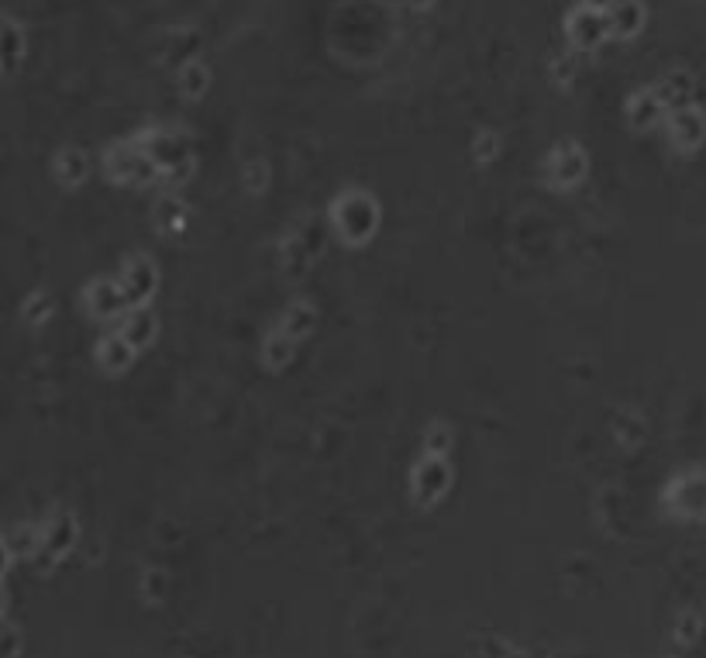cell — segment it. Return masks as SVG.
Here are the masks:
<instances>
[{"instance_id": "6da1fadb", "label": "cell", "mask_w": 706, "mask_h": 658, "mask_svg": "<svg viewBox=\"0 0 706 658\" xmlns=\"http://www.w3.org/2000/svg\"><path fill=\"white\" fill-rule=\"evenodd\" d=\"M331 214H335V224H338L341 238H345V242H352V245L369 242L372 231H376V224H379L376 204H372L366 193H359V190L338 197V204H335V211H331Z\"/></svg>"}, {"instance_id": "7a4b0ae2", "label": "cell", "mask_w": 706, "mask_h": 658, "mask_svg": "<svg viewBox=\"0 0 706 658\" xmlns=\"http://www.w3.org/2000/svg\"><path fill=\"white\" fill-rule=\"evenodd\" d=\"M121 286V297H124V304L128 307H142L145 300L155 293V286H159V276H155V266L149 259H131L128 266H124V276L118 280Z\"/></svg>"}, {"instance_id": "3957f363", "label": "cell", "mask_w": 706, "mask_h": 658, "mask_svg": "<svg viewBox=\"0 0 706 658\" xmlns=\"http://www.w3.org/2000/svg\"><path fill=\"white\" fill-rule=\"evenodd\" d=\"M445 486H448L445 459H434V455H428V459L414 469V493L421 500H438L441 493H445Z\"/></svg>"}, {"instance_id": "277c9868", "label": "cell", "mask_w": 706, "mask_h": 658, "mask_svg": "<svg viewBox=\"0 0 706 658\" xmlns=\"http://www.w3.org/2000/svg\"><path fill=\"white\" fill-rule=\"evenodd\" d=\"M579 176H583V156H579V149H572V145L555 149L552 159H548V180H552V187H569Z\"/></svg>"}, {"instance_id": "5b68a950", "label": "cell", "mask_w": 706, "mask_h": 658, "mask_svg": "<svg viewBox=\"0 0 706 658\" xmlns=\"http://www.w3.org/2000/svg\"><path fill=\"white\" fill-rule=\"evenodd\" d=\"M87 300H90V311L97 314V317H111V314H118L121 307H128L124 304V297H121V286L118 280H97L90 286V293H87Z\"/></svg>"}, {"instance_id": "8992f818", "label": "cell", "mask_w": 706, "mask_h": 658, "mask_svg": "<svg viewBox=\"0 0 706 658\" xmlns=\"http://www.w3.org/2000/svg\"><path fill=\"white\" fill-rule=\"evenodd\" d=\"M118 335L138 352L142 345L152 342V335H155V317H152L149 311H142V307H138V311H131L128 324H124V331H118Z\"/></svg>"}, {"instance_id": "52a82bcc", "label": "cell", "mask_w": 706, "mask_h": 658, "mask_svg": "<svg viewBox=\"0 0 706 658\" xmlns=\"http://www.w3.org/2000/svg\"><path fill=\"white\" fill-rule=\"evenodd\" d=\"M131 359H135V348L124 342L121 335H111L104 345H100V362H104L111 373H121V369H128Z\"/></svg>"}, {"instance_id": "ba28073f", "label": "cell", "mask_w": 706, "mask_h": 658, "mask_svg": "<svg viewBox=\"0 0 706 658\" xmlns=\"http://www.w3.org/2000/svg\"><path fill=\"white\" fill-rule=\"evenodd\" d=\"M314 321H317V314H314V307H307V304H293L290 311H286L283 317V324H279V331H283L286 338H304L310 328H314Z\"/></svg>"}, {"instance_id": "9c48e42d", "label": "cell", "mask_w": 706, "mask_h": 658, "mask_svg": "<svg viewBox=\"0 0 706 658\" xmlns=\"http://www.w3.org/2000/svg\"><path fill=\"white\" fill-rule=\"evenodd\" d=\"M596 25H603V21L596 18L593 11H576V18H569V38L576 45H583V49H589L596 38H603V32H596Z\"/></svg>"}, {"instance_id": "30bf717a", "label": "cell", "mask_w": 706, "mask_h": 658, "mask_svg": "<svg viewBox=\"0 0 706 658\" xmlns=\"http://www.w3.org/2000/svg\"><path fill=\"white\" fill-rule=\"evenodd\" d=\"M87 173H90V166H87V156H83V152L69 149V152H62V156H59V176H62V183H66V187H76V183H83V180H87Z\"/></svg>"}, {"instance_id": "8fae6325", "label": "cell", "mask_w": 706, "mask_h": 658, "mask_svg": "<svg viewBox=\"0 0 706 658\" xmlns=\"http://www.w3.org/2000/svg\"><path fill=\"white\" fill-rule=\"evenodd\" d=\"M207 83H211V73H207L204 63H186L183 66V94L186 97H204Z\"/></svg>"}, {"instance_id": "7c38bea8", "label": "cell", "mask_w": 706, "mask_h": 658, "mask_svg": "<svg viewBox=\"0 0 706 658\" xmlns=\"http://www.w3.org/2000/svg\"><path fill=\"white\" fill-rule=\"evenodd\" d=\"M293 345H297L293 338H286L283 331H276V335L269 338V345H266V362L273 369H283L286 362H290V355H293Z\"/></svg>"}, {"instance_id": "4fadbf2b", "label": "cell", "mask_w": 706, "mask_h": 658, "mask_svg": "<svg viewBox=\"0 0 706 658\" xmlns=\"http://www.w3.org/2000/svg\"><path fill=\"white\" fill-rule=\"evenodd\" d=\"M269 183V173H266V166L262 162H248V169H245V187L252 190V193H259L262 187Z\"/></svg>"}, {"instance_id": "5bb4252c", "label": "cell", "mask_w": 706, "mask_h": 658, "mask_svg": "<svg viewBox=\"0 0 706 658\" xmlns=\"http://www.w3.org/2000/svg\"><path fill=\"white\" fill-rule=\"evenodd\" d=\"M486 152H490V159L496 156V135H479V142H476V159L486 162Z\"/></svg>"}, {"instance_id": "9a60e30c", "label": "cell", "mask_w": 706, "mask_h": 658, "mask_svg": "<svg viewBox=\"0 0 706 658\" xmlns=\"http://www.w3.org/2000/svg\"><path fill=\"white\" fill-rule=\"evenodd\" d=\"M410 4H414V7H428L431 0H410Z\"/></svg>"}]
</instances>
